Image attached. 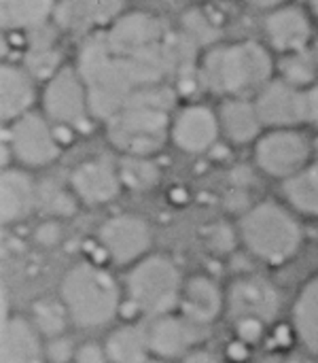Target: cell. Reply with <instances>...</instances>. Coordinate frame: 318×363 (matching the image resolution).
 Segmentation results:
<instances>
[{
    "mask_svg": "<svg viewBox=\"0 0 318 363\" xmlns=\"http://www.w3.org/2000/svg\"><path fill=\"white\" fill-rule=\"evenodd\" d=\"M276 74L272 51L257 40L210 47L198 68L200 83L221 98H255Z\"/></svg>",
    "mask_w": 318,
    "mask_h": 363,
    "instance_id": "6da1fadb",
    "label": "cell"
},
{
    "mask_svg": "<svg viewBox=\"0 0 318 363\" xmlns=\"http://www.w3.org/2000/svg\"><path fill=\"white\" fill-rule=\"evenodd\" d=\"M174 94L170 87L155 85L138 91L132 102L108 119V143L127 157H153L170 140V106Z\"/></svg>",
    "mask_w": 318,
    "mask_h": 363,
    "instance_id": "7a4b0ae2",
    "label": "cell"
},
{
    "mask_svg": "<svg viewBox=\"0 0 318 363\" xmlns=\"http://www.w3.org/2000/svg\"><path fill=\"white\" fill-rule=\"evenodd\" d=\"M70 321L81 330H100L110 325L123 306V287L98 262L85 259L70 266L57 289Z\"/></svg>",
    "mask_w": 318,
    "mask_h": 363,
    "instance_id": "3957f363",
    "label": "cell"
},
{
    "mask_svg": "<svg viewBox=\"0 0 318 363\" xmlns=\"http://www.w3.org/2000/svg\"><path fill=\"white\" fill-rule=\"evenodd\" d=\"M240 245L266 266L289 264L304 249V228L285 202L261 200L240 215Z\"/></svg>",
    "mask_w": 318,
    "mask_h": 363,
    "instance_id": "277c9868",
    "label": "cell"
},
{
    "mask_svg": "<svg viewBox=\"0 0 318 363\" xmlns=\"http://www.w3.org/2000/svg\"><path fill=\"white\" fill-rule=\"evenodd\" d=\"M185 279L178 264L161 253H149L127 268L123 279L125 302L149 319L176 313Z\"/></svg>",
    "mask_w": 318,
    "mask_h": 363,
    "instance_id": "5b68a950",
    "label": "cell"
},
{
    "mask_svg": "<svg viewBox=\"0 0 318 363\" xmlns=\"http://www.w3.org/2000/svg\"><path fill=\"white\" fill-rule=\"evenodd\" d=\"M257 168L278 181H287L314 162V143L302 128L266 130L253 145Z\"/></svg>",
    "mask_w": 318,
    "mask_h": 363,
    "instance_id": "8992f818",
    "label": "cell"
},
{
    "mask_svg": "<svg viewBox=\"0 0 318 363\" xmlns=\"http://www.w3.org/2000/svg\"><path fill=\"white\" fill-rule=\"evenodd\" d=\"M42 115L59 128L81 130L89 123L91 104L87 85L76 66H62L40 89Z\"/></svg>",
    "mask_w": 318,
    "mask_h": 363,
    "instance_id": "52a82bcc",
    "label": "cell"
},
{
    "mask_svg": "<svg viewBox=\"0 0 318 363\" xmlns=\"http://www.w3.org/2000/svg\"><path fill=\"white\" fill-rule=\"evenodd\" d=\"M4 149L23 168H45L59 157L62 140L53 123L32 111L6 125Z\"/></svg>",
    "mask_w": 318,
    "mask_h": 363,
    "instance_id": "ba28073f",
    "label": "cell"
},
{
    "mask_svg": "<svg viewBox=\"0 0 318 363\" xmlns=\"http://www.w3.org/2000/svg\"><path fill=\"white\" fill-rule=\"evenodd\" d=\"M96 247L115 266L130 268L151 253L153 230L140 215L119 213L100 223L96 232Z\"/></svg>",
    "mask_w": 318,
    "mask_h": 363,
    "instance_id": "9c48e42d",
    "label": "cell"
},
{
    "mask_svg": "<svg viewBox=\"0 0 318 363\" xmlns=\"http://www.w3.org/2000/svg\"><path fill=\"white\" fill-rule=\"evenodd\" d=\"M280 308L283 296L278 287L261 274L236 277L225 289V315L229 321L253 317L270 325L276 321Z\"/></svg>",
    "mask_w": 318,
    "mask_h": 363,
    "instance_id": "30bf717a",
    "label": "cell"
},
{
    "mask_svg": "<svg viewBox=\"0 0 318 363\" xmlns=\"http://www.w3.org/2000/svg\"><path fill=\"white\" fill-rule=\"evenodd\" d=\"M147 334H149L151 355L168 362H181L187 353L204 345L208 336V328L193 323L191 319H187L183 313L176 311L151 319V323L147 325Z\"/></svg>",
    "mask_w": 318,
    "mask_h": 363,
    "instance_id": "8fae6325",
    "label": "cell"
},
{
    "mask_svg": "<svg viewBox=\"0 0 318 363\" xmlns=\"http://www.w3.org/2000/svg\"><path fill=\"white\" fill-rule=\"evenodd\" d=\"M253 100L266 130L302 128L308 123L306 89H300L280 77H274Z\"/></svg>",
    "mask_w": 318,
    "mask_h": 363,
    "instance_id": "7c38bea8",
    "label": "cell"
},
{
    "mask_svg": "<svg viewBox=\"0 0 318 363\" xmlns=\"http://www.w3.org/2000/svg\"><path fill=\"white\" fill-rule=\"evenodd\" d=\"M221 138L217 111L206 104H185L172 115L170 140L187 155H202L210 151Z\"/></svg>",
    "mask_w": 318,
    "mask_h": 363,
    "instance_id": "4fadbf2b",
    "label": "cell"
},
{
    "mask_svg": "<svg viewBox=\"0 0 318 363\" xmlns=\"http://www.w3.org/2000/svg\"><path fill=\"white\" fill-rule=\"evenodd\" d=\"M263 32L268 38V47L280 55L308 51L314 38L312 15L297 4H283L278 9L268 11L263 21Z\"/></svg>",
    "mask_w": 318,
    "mask_h": 363,
    "instance_id": "5bb4252c",
    "label": "cell"
},
{
    "mask_svg": "<svg viewBox=\"0 0 318 363\" xmlns=\"http://www.w3.org/2000/svg\"><path fill=\"white\" fill-rule=\"evenodd\" d=\"M68 185L85 206H104L117 200L123 189L117 164L106 157H91L76 164L70 172Z\"/></svg>",
    "mask_w": 318,
    "mask_h": 363,
    "instance_id": "9a60e30c",
    "label": "cell"
},
{
    "mask_svg": "<svg viewBox=\"0 0 318 363\" xmlns=\"http://www.w3.org/2000/svg\"><path fill=\"white\" fill-rule=\"evenodd\" d=\"M104 38L117 53H138L159 47L168 38V32L164 21L153 13L134 11L123 13L110 28H106Z\"/></svg>",
    "mask_w": 318,
    "mask_h": 363,
    "instance_id": "2e32d148",
    "label": "cell"
},
{
    "mask_svg": "<svg viewBox=\"0 0 318 363\" xmlns=\"http://www.w3.org/2000/svg\"><path fill=\"white\" fill-rule=\"evenodd\" d=\"M178 313L202 328H210L225 315V289L208 274H191L185 279Z\"/></svg>",
    "mask_w": 318,
    "mask_h": 363,
    "instance_id": "e0dca14e",
    "label": "cell"
},
{
    "mask_svg": "<svg viewBox=\"0 0 318 363\" xmlns=\"http://www.w3.org/2000/svg\"><path fill=\"white\" fill-rule=\"evenodd\" d=\"M125 9V0H64L55 6V26L68 32L110 28Z\"/></svg>",
    "mask_w": 318,
    "mask_h": 363,
    "instance_id": "ac0fdd59",
    "label": "cell"
},
{
    "mask_svg": "<svg viewBox=\"0 0 318 363\" xmlns=\"http://www.w3.org/2000/svg\"><path fill=\"white\" fill-rule=\"evenodd\" d=\"M0 363H47L45 338L32 325L30 317L8 315L2 321Z\"/></svg>",
    "mask_w": 318,
    "mask_h": 363,
    "instance_id": "d6986e66",
    "label": "cell"
},
{
    "mask_svg": "<svg viewBox=\"0 0 318 363\" xmlns=\"http://www.w3.org/2000/svg\"><path fill=\"white\" fill-rule=\"evenodd\" d=\"M34 81L36 79L23 66L11 62L0 66V117L4 125L32 113L38 98Z\"/></svg>",
    "mask_w": 318,
    "mask_h": 363,
    "instance_id": "ffe728a7",
    "label": "cell"
},
{
    "mask_svg": "<svg viewBox=\"0 0 318 363\" xmlns=\"http://www.w3.org/2000/svg\"><path fill=\"white\" fill-rule=\"evenodd\" d=\"M217 117L221 125V136L238 147L255 145L266 132L253 98H223L217 108Z\"/></svg>",
    "mask_w": 318,
    "mask_h": 363,
    "instance_id": "44dd1931",
    "label": "cell"
},
{
    "mask_svg": "<svg viewBox=\"0 0 318 363\" xmlns=\"http://www.w3.org/2000/svg\"><path fill=\"white\" fill-rule=\"evenodd\" d=\"M36 211V183L25 168H2L0 174V219L4 225L19 223Z\"/></svg>",
    "mask_w": 318,
    "mask_h": 363,
    "instance_id": "7402d4cb",
    "label": "cell"
},
{
    "mask_svg": "<svg viewBox=\"0 0 318 363\" xmlns=\"http://www.w3.org/2000/svg\"><path fill=\"white\" fill-rule=\"evenodd\" d=\"M291 325L304 353L318 357V274L300 287L291 308Z\"/></svg>",
    "mask_w": 318,
    "mask_h": 363,
    "instance_id": "603a6c76",
    "label": "cell"
},
{
    "mask_svg": "<svg viewBox=\"0 0 318 363\" xmlns=\"http://www.w3.org/2000/svg\"><path fill=\"white\" fill-rule=\"evenodd\" d=\"M55 0H0L2 28L6 32H32L47 26L55 13Z\"/></svg>",
    "mask_w": 318,
    "mask_h": 363,
    "instance_id": "cb8c5ba5",
    "label": "cell"
},
{
    "mask_svg": "<svg viewBox=\"0 0 318 363\" xmlns=\"http://www.w3.org/2000/svg\"><path fill=\"white\" fill-rule=\"evenodd\" d=\"M104 349L108 353L110 363H147L153 357L147 328L136 323H125L121 328H115L108 334Z\"/></svg>",
    "mask_w": 318,
    "mask_h": 363,
    "instance_id": "d4e9b609",
    "label": "cell"
},
{
    "mask_svg": "<svg viewBox=\"0 0 318 363\" xmlns=\"http://www.w3.org/2000/svg\"><path fill=\"white\" fill-rule=\"evenodd\" d=\"M79 198L74 196L72 187H64L57 181H42L36 185V211L47 219H70L79 213Z\"/></svg>",
    "mask_w": 318,
    "mask_h": 363,
    "instance_id": "484cf974",
    "label": "cell"
},
{
    "mask_svg": "<svg viewBox=\"0 0 318 363\" xmlns=\"http://www.w3.org/2000/svg\"><path fill=\"white\" fill-rule=\"evenodd\" d=\"M283 202L300 217H318V183L306 168L304 172L280 181Z\"/></svg>",
    "mask_w": 318,
    "mask_h": 363,
    "instance_id": "4316f807",
    "label": "cell"
},
{
    "mask_svg": "<svg viewBox=\"0 0 318 363\" xmlns=\"http://www.w3.org/2000/svg\"><path fill=\"white\" fill-rule=\"evenodd\" d=\"M30 321L45 340L66 336V328L72 325L70 315L59 298L57 300H51V298L36 300L30 308Z\"/></svg>",
    "mask_w": 318,
    "mask_h": 363,
    "instance_id": "83f0119b",
    "label": "cell"
},
{
    "mask_svg": "<svg viewBox=\"0 0 318 363\" xmlns=\"http://www.w3.org/2000/svg\"><path fill=\"white\" fill-rule=\"evenodd\" d=\"M119 177L125 189L132 191H149L159 183V168L151 157H127L123 155L117 164Z\"/></svg>",
    "mask_w": 318,
    "mask_h": 363,
    "instance_id": "f1b7e54d",
    "label": "cell"
},
{
    "mask_svg": "<svg viewBox=\"0 0 318 363\" xmlns=\"http://www.w3.org/2000/svg\"><path fill=\"white\" fill-rule=\"evenodd\" d=\"M276 72L283 81H287L300 89H308L310 85H314L318 81L317 62L306 51L283 55L278 66H276Z\"/></svg>",
    "mask_w": 318,
    "mask_h": 363,
    "instance_id": "f546056e",
    "label": "cell"
},
{
    "mask_svg": "<svg viewBox=\"0 0 318 363\" xmlns=\"http://www.w3.org/2000/svg\"><path fill=\"white\" fill-rule=\"evenodd\" d=\"M200 240L212 255H232L240 242L238 225H232L227 221H212L200 230Z\"/></svg>",
    "mask_w": 318,
    "mask_h": 363,
    "instance_id": "4dcf8cb0",
    "label": "cell"
},
{
    "mask_svg": "<svg viewBox=\"0 0 318 363\" xmlns=\"http://www.w3.org/2000/svg\"><path fill=\"white\" fill-rule=\"evenodd\" d=\"M183 34L189 36L195 43V47L198 45H208V43H212L217 38L215 26L200 11H191V13L185 15V19H183Z\"/></svg>",
    "mask_w": 318,
    "mask_h": 363,
    "instance_id": "1f68e13d",
    "label": "cell"
},
{
    "mask_svg": "<svg viewBox=\"0 0 318 363\" xmlns=\"http://www.w3.org/2000/svg\"><path fill=\"white\" fill-rule=\"evenodd\" d=\"M232 323H234V336L238 340H242L244 345H249V347L259 345L268 334V323L261 321V319L244 317V319H238V321H232Z\"/></svg>",
    "mask_w": 318,
    "mask_h": 363,
    "instance_id": "d6a6232c",
    "label": "cell"
},
{
    "mask_svg": "<svg viewBox=\"0 0 318 363\" xmlns=\"http://www.w3.org/2000/svg\"><path fill=\"white\" fill-rule=\"evenodd\" d=\"M74 355H76V347L68 336L45 340V362L47 363H72Z\"/></svg>",
    "mask_w": 318,
    "mask_h": 363,
    "instance_id": "836d02e7",
    "label": "cell"
},
{
    "mask_svg": "<svg viewBox=\"0 0 318 363\" xmlns=\"http://www.w3.org/2000/svg\"><path fill=\"white\" fill-rule=\"evenodd\" d=\"M62 238H64V232H62V228H59V221H55V219L42 221V223L36 228V232H34L36 245H40V247H45V249L57 247V245L62 242Z\"/></svg>",
    "mask_w": 318,
    "mask_h": 363,
    "instance_id": "e575fe53",
    "label": "cell"
},
{
    "mask_svg": "<svg viewBox=\"0 0 318 363\" xmlns=\"http://www.w3.org/2000/svg\"><path fill=\"white\" fill-rule=\"evenodd\" d=\"M72 363H110V359H108L104 345L87 340V342L76 347V355H74Z\"/></svg>",
    "mask_w": 318,
    "mask_h": 363,
    "instance_id": "d590c367",
    "label": "cell"
},
{
    "mask_svg": "<svg viewBox=\"0 0 318 363\" xmlns=\"http://www.w3.org/2000/svg\"><path fill=\"white\" fill-rule=\"evenodd\" d=\"M225 357L229 363H246L251 357V347L244 345L242 340L234 338L227 347H225Z\"/></svg>",
    "mask_w": 318,
    "mask_h": 363,
    "instance_id": "8d00e7d4",
    "label": "cell"
},
{
    "mask_svg": "<svg viewBox=\"0 0 318 363\" xmlns=\"http://www.w3.org/2000/svg\"><path fill=\"white\" fill-rule=\"evenodd\" d=\"M178 363H223V359L217 351L206 349V347H198L191 353H187Z\"/></svg>",
    "mask_w": 318,
    "mask_h": 363,
    "instance_id": "74e56055",
    "label": "cell"
},
{
    "mask_svg": "<svg viewBox=\"0 0 318 363\" xmlns=\"http://www.w3.org/2000/svg\"><path fill=\"white\" fill-rule=\"evenodd\" d=\"M306 111H308V125L318 130V81L306 89Z\"/></svg>",
    "mask_w": 318,
    "mask_h": 363,
    "instance_id": "f35d334b",
    "label": "cell"
},
{
    "mask_svg": "<svg viewBox=\"0 0 318 363\" xmlns=\"http://www.w3.org/2000/svg\"><path fill=\"white\" fill-rule=\"evenodd\" d=\"M246 4L255 6V9H266V11H272V9H278L283 4H287L289 0H244Z\"/></svg>",
    "mask_w": 318,
    "mask_h": 363,
    "instance_id": "ab89813d",
    "label": "cell"
},
{
    "mask_svg": "<svg viewBox=\"0 0 318 363\" xmlns=\"http://www.w3.org/2000/svg\"><path fill=\"white\" fill-rule=\"evenodd\" d=\"M289 363H318V357H312V355H308V353H304V355H295V357H291V359H287Z\"/></svg>",
    "mask_w": 318,
    "mask_h": 363,
    "instance_id": "60d3db41",
    "label": "cell"
},
{
    "mask_svg": "<svg viewBox=\"0 0 318 363\" xmlns=\"http://www.w3.org/2000/svg\"><path fill=\"white\" fill-rule=\"evenodd\" d=\"M257 363H289V362H287V359H283V357H278V355H268V357L259 359Z\"/></svg>",
    "mask_w": 318,
    "mask_h": 363,
    "instance_id": "b9f144b4",
    "label": "cell"
},
{
    "mask_svg": "<svg viewBox=\"0 0 318 363\" xmlns=\"http://www.w3.org/2000/svg\"><path fill=\"white\" fill-rule=\"evenodd\" d=\"M308 170H310V174L317 179V183H318V157H314V162L310 164V168H308Z\"/></svg>",
    "mask_w": 318,
    "mask_h": 363,
    "instance_id": "7bdbcfd3",
    "label": "cell"
},
{
    "mask_svg": "<svg viewBox=\"0 0 318 363\" xmlns=\"http://www.w3.org/2000/svg\"><path fill=\"white\" fill-rule=\"evenodd\" d=\"M310 11H312V17L318 21V0H310Z\"/></svg>",
    "mask_w": 318,
    "mask_h": 363,
    "instance_id": "ee69618b",
    "label": "cell"
},
{
    "mask_svg": "<svg viewBox=\"0 0 318 363\" xmlns=\"http://www.w3.org/2000/svg\"><path fill=\"white\" fill-rule=\"evenodd\" d=\"M147 363H172V362H168V359H161V357H155V355H153V357H151Z\"/></svg>",
    "mask_w": 318,
    "mask_h": 363,
    "instance_id": "f6af8a7d",
    "label": "cell"
}]
</instances>
